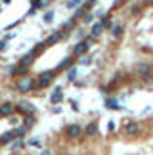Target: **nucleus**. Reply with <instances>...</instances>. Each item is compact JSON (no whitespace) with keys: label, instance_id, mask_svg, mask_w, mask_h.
<instances>
[{"label":"nucleus","instance_id":"18","mask_svg":"<svg viewBox=\"0 0 153 155\" xmlns=\"http://www.w3.org/2000/svg\"><path fill=\"white\" fill-rule=\"evenodd\" d=\"M103 31V27H102V23H94V27H92V37H99V33Z\"/></svg>","mask_w":153,"mask_h":155},{"label":"nucleus","instance_id":"6","mask_svg":"<svg viewBox=\"0 0 153 155\" xmlns=\"http://www.w3.org/2000/svg\"><path fill=\"white\" fill-rule=\"evenodd\" d=\"M149 71H151V65H149V63H140L138 67H136V75H138V77H144V79H145V77L149 75Z\"/></svg>","mask_w":153,"mask_h":155},{"label":"nucleus","instance_id":"25","mask_svg":"<svg viewBox=\"0 0 153 155\" xmlns=\"http://www.w3.org/2000/svg\"><path fill=\"white\" fill-rule=\"evenodd\" d=\"M145 81H148V82L153 81V71H149V77H145Z\"/></svg>","mask_w":153,"mask_h":155},{"label":"nucleus","instance_id":"15","mask_svg":"<svg viewBox=\"0 0 153 155\" xmlns=\"http://www.w3.org/2000/svg\"><path fill=\"white\" fill-rule=\"evenodd\" d=\"M105 104H107V107H109V109H117V111L121 109L119 102H117V100H113V98H107V102H105Z\"/></svg>","mask_w":153,"mask_h":155},{"label":"nucleus","instance_id":"16","mask_svg":"<svg viewBox=\"0 0 153 155\" xmlns=\"http://www.w3.org/2000/svg\"><path fill=\"white\" fill-rule=\"evenodd\" d=\"M111 35H113L115 38H119L122 35V25H113V27H111Z\"/></svg>","mask_w":153,"mask_h":155},{"label":"nucleus","instance_id":"12","mask_svg":"<svg viewBox=\"0 0 153 155\" xmlns=\"http://www.w3.org/2000/svg\"><path fill=\"white\" fill-rule=\"evenodd\" d=\"M96 132H98V127H96V123H90V124H88V127L84 128V134H86V136H94Z\"/></svg>","mask_w":153,"mask_h":155},{"label":"nucleus","instance_id":"1","mask_svg":"<svg viewBox=\"0 0 153 155\" xmlns=\"http://www.w3.org/2000/svg\"><path fill=\"white\" fill-rule=\"evenodd\" d=\"M34 88H37V81H34L33 77H29V75H25L23 79H19V82H17V90L19 92H31Z\"/></svg>","mask_w":153,"mask_h":155},{"label":"nucleus","instance_id":"3","mask_svg":"<svg viewBox=\"0 0 153 155\" xmlns=\"http://www.w3.org/2000/svg\"><path fill=\"white\" fill-rule=\"evenodd\" d=\"M88 48H90V42H88V40H80V42H76L75 48H73V58L84 56V54L88 52Z\"/></svg>","mask_w":153,"mask_h":155},{"label":"nucleus","instance_id":"9","mask_svg":"<svg viewBox=\"0 0 153 155\" xmlns=\"http://www.w3.org/2000/svg\"><path fill=\"white\" fill-rule=\"evenodd\" d=\"M34 56H37V54H34V52H29L27 56H23V58H21L19 65H23V67H29V65H31V63L34 61Z\"/></svg>","mask_w":153,"mask_h":155},{"label":"nucleus","instance_id":"2","mask_svg":"<svg viewBox=\"0 0 153 155\" xmlns=\"http://www.w3.org/2000/svg\"><path fill=\"white\" fill-rule=\"evenodd\" d=\"M82 134H84V130H82L80 124H69V127L65 128V136L71 138V140H79Z\"/></svg>","mask_w":153,"mask_h":155},{"label":"nucleus","instance_id":"11","mask_svg":"<svg viewBox=\"0 0 153 155\" xmlns=\"http://www.w3.org/2000/svg\"><path fill=\"white\" fill-rule=\"evenodd\" d=\"M14 140H15L14 132H6V134H2V138H0V144H8V142H14Z\"/></svg>","mask_w":153,"mask_h":155},{"label":"nucleus","instance_id":"22","mask_svg":"<svg viewBox=\"0 0 153 155\" xmlns=\"http://www.w3.org/2000/svg\"><path fill=\"white\" fill-rule=\"evenodd\" d=\"M52 19H54V14H52V12H48V14L44 15V21H46V23H50Z\"/></svg>","mask_w":153,"mask_h":155},{"label":"nucleus","instance_id":"27","mask_svg":"<svg viewBox=\"0 0 153 155\" xmlns=\"http://www.w3.org/2000/svg\"><path fill=\"white\" fill-rule=\"evenodd\" d=\"M31 146H37V147H38V146H40V142H38V140H31Z\"/></svg>","mask_w":153,"mask_h":155},{"label":"nucleus","instance_id":"30","mask_svg":"<svg viewBox=\"0 0 153 155\" xmlns=\"http://www.w3.org/2000/svg\"><path fill=\"white\" fill-rule=\"evenodd\" d=\"M4 2H10V0H4Z\"/></svg>","mask_w":153,"mask_h":155},{"label":"nucleus","instance_id":"7","mask_svg":"<svg viewBox=\"0 0 153 155\" xmlns=\"http://www.w3.org/2000/svg\"><path fill=\"white\" fill-rule=\"evenodd\" d=\"M63 37H65L63 33H54V35H50V37H48V40H46L44 44H46V46H54V44L60 42V40H61Z\"/></svg>","mask_w":153,"mask_h":155},{"label":"nucleus","instance_id":"23","mask_svg":"<svg viewBox=\"0 0 153 155\" xmlns=\"http://www.w3.org/2000/svg\"><path fill=\"white\" fill-rule=\"evenodd\" d=\"M75 77H76V69H73V71H69V73H67V79L69 81H73Z\"/></svg>","mask_w":153,"mask_h":155},{"label":"nucleus","instance_id":"17","mask_svg":"<svg viewBox=\"0 0 153 155\" xmlns=\"http://www.w3.org/2000/svg\"><path fill=\"white\" fill-rule=\"evenodd\" d=\"M33 124H34V117L33 115H27L25 119H23V127H25V128H31Z\"/></svg>","mask_w":153,"mask_h":155},{"label":"nucleus","instance_id":"13","mask_svg":"<svg viewBox=\"0 0 153 155\" xmlns=\"http://www.w3.org/2000/svg\"><path fill=\"white\" fill-rule=\"evenodd\" d=\"M138 130H140L138 123H128V124H126V132H128V134H138Z\"/></svg>","mask_w":153,"mask_h":155},{"label":"nucleus","instance_id":"19","mask_svg":"<svg viewBox=\"0 0 153 155\" xmlns=\"http://www.w3.org/2000/svg\"><path fill=\"white\" fill-rule=\"evenodd\" d=\"M99 23H102V27H103V29H111V27H113V25H111V17H107V15H103Z\"/></svg>","mask_w":153,"mask_h":155},{"label":"nucleus","instance_id":"21","mask_svg":"<svg viewBox=\"0 0 153 155\" xmlns=\"http://www.w3.org/2000/svg\"><path fill=\"white\" fill-rule=\"evenodd\" d=\"M82 2V0H69L67 2V8H75V6H79Z\"/></svg>","mask_w":153,"mask_h":155},{"label":"nucleus","instance_id":"26","mask_svg":"<svg viewBox=\"0 0 153 155\" xmlns=\"http://www.w3.org/2000/svg\"><path fill=\"white\" fill-rule=\"evenodd\" d=\"M6 48V40H0V52H2Z\"/></svg>","mask_w":153,"mask_h":155},{"label":"nucleus","instance_id":"14","mask_svg":"<svg viewBox=\"0 0 153 155\" xmlns=\"http://www.w3.org/2000/svg\"><path fill=\"white\" fill-rule=\"evenodd\" d=\"M75 61V59H73V56H69V58H65V59H63V61L60 63V65H57V71H60V69H65V67H69V65H71Z\"/></svg>","mask_w":153,"mask_h":155},{"label":"nucleus","instance_id":"24","mask_svg":"<svg viewBox=\"0 0 153 155\" xmlns=\"http://www.w3.org/2000/svg\"><path fill=\"white\" fill-rule=\"evenodd\" d=\"M82 19H84V23H90V21H92V14H86Z\"/></svg>","mask_w":153,"mask_h":155},{"label":"nucleus","instance_id":"5","mask_svg":"<svg viewBox=\"0 0 153 155\" xmlns=\"http://www.w3.org/2000/svg\"><path fill=\"white\" fill-rule=\"evenodd\" d=\"M15 109H17V111H21L25 117H27V115H34V107H33L31 102H19Z\"/></svg>","mask_w":153,"mask_h":155},{"label":"nucleus","instance_id":"28","mask_svg":"<svg viewBox=\"0 0 153 155\" xmlns=\"http://www.w3.org/2000/svg\"><path fill=\"white\" fill-rule=\"evenodd\" d=\"M40 155H52V151H50V150H44V151L40 153Z\"/></svg>","mask_w":153,"mask_h":155},{"label":"nucleus","instance_id":"29","mask_svg":"<svg viewBox=\"0 0 153 155\" xmlns=\"http://www.w3.org/2000/svg\"><path fill=\"white\" fill-rule=\"evenodd\" d=\"M148 2H149V4H153V0H148Z\"/></svg>","mask_w":153,"mask_h":155},{"label":"nucleus","instance_id":"10","mask_svg":"<svg viewBox=\"0 0 153 155\" xmlns=\"http://www.w3.org/2000/svg\"><path fill=\"white\" fill-rule=\"evenodd\" d=\"M61 100H63V92H61V88H56V90L52 92V96H50V102L56 105V104H60Z\"/></svg>","mask_w":153,"mask_h":155},{"label":"nucleus","instance_id":"4","mask_svg":"<svg viewBox=\"0 0 153 155\" xmlns=\"http://www.w3.org/2000/svg\"><path fill=\"white\" fill-rule=\"evenodd\" d=\"M52 81H54V73H52V71H46V73H42V75L38 77L37 88H46V86H50Z\"/></svg>","mask_w":153,"mask_h":155},{"label":"nucleus","instance_id":"8","mask_svg":"<svg viewBox=\"0 0 153 155\" xmlns=\"http://www.w3.org/2000/svg\"><path fill=\"white\" fill-rule=\"evenodd\" d=\"M14 111H15V107L11 104H2V105H0V115H2V117H10Z\"/></svg>","mask_w":153,"mask_h":155},{"label":"nucleus","instance_id":"20","mask_svg":"<svg viewBox=\"0 0 153 155\" xmlns=\"http://www.w3.org/2000/svg\"><path fill=\"white\" fill-rule=\"evenodd\" d=\"M14 134H15V138H23V136L27 134V128H25V127H21V128H15V130H14Z\"/></svg>","mask_w":153,"mask_h":155}]
</instances>
